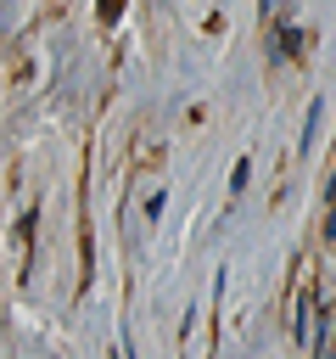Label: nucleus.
<instances>
[{
	"instance_id": "2",
	"label": "nucleus",
	"mask_w": 336,
	"mask_h": 359,
	"mask_svg": "<svg viewBox=\"0 0 336 359\" xmlns=\"http://www.w3.org/2000/svg\"><path fill=\"white\" fill-rule=\"evenodd\" d=\"M118 11H123V0H101V22H112Z\"/></svg>"
},
{
	"instance_id": "1",
	"label": "nucleus",
	"mask_w": 336,
	"mask_h": 359,
	"mask_svg": "<svg viewBox=\"0 0 336 359\" xmlns=\"http://www.w3.org/2000/svg\"><path fill=\"white\" fill-rule=\"evenodd\" d=\"M246 180H252V163H246V157H241V163H235V180H230V191H241V185H246Z\"/></svg>"
}]
</instances>
